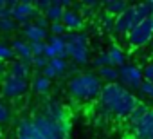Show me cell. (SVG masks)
Wrapping results in <instances>:
<instances>
[{"instance_id": "cell-42", "label": "cell", "mask_w": 153, "mask_h": 139, "mask_svg": "<svg viewBox=\"0 0 153 139\" xmlns=\"http://www.w3.org/2000/svg\"><path fill=\"white\" fill-rule=\"evenodd\" d=\"M151 45H153V43H151Z\"/></svg>"}, {"instance_id": "cell-26", "label": "cell", "mask_w": 153, "mask_h": 139, "mask_svg": "<svg viewBox=\"0 0 153 139\" xmlns=\"http://www.w3.org/2000/svg\"><path fill=\"white\" fill-rule=\"evenodd\" d=\"M68 65H70V63H68L67 60H63V58H54V60H51V67L58 72V76H61V74H65V72L68 71Z\"/></svg>"}, {"instance_id": "cell-4", "label": "cell", "mask_w": 153, "mask_h": 139, "mask_svg": "<svg viewBox=\"0 0 153 139\" xmlns=\"http://www.w3.org/2000/svg\"><path fill=\"white\" fill-rule=\"evenodd\" d=\"M128 45L133 49H142L149 43H153V18L142 20L137 27L131 29V33L126 36Z\"/></svg>"}, {"instance_id": "cell-41", "label": "cell", "mask_w": 153, "mask_h": 139, "mask_svg": "<svg viewBox=\"0 0 153 139\" xmlns=\"http://www.w3.org/2000/svg\"><path fill=\"white\" fill-rule=\"evenodd\" d=\"M151 139H153V137H151Z\"/></svg>"}, {"instance_id": "cell-11", "label": "cell", "mask_w": 153, "mask_h": 139, "mask_svg": "<svg viewBox=\"0 0 153 139\" xmlns=\"http://www.w3.org/2000/svg\"><path fill=\"white\" fill-rule=\"evenodd\" d=\"M67 54L76 65H87L90 61V49L88 43H68L67 45Z\"/></svg>"}, {"instance_id": "cell-8", "label": "cell", "mask_w": 153, "mask_h": 139, "mask_svg": "<svg viewBox=\"0 0 153 139\" xmlns=\"http://www.w3.org/2000/svg\"><path fill=\"white\" fill-rule=\"evenodd\" d=\"M42 13L36 11L34 4L29 2V0H22L18 2V6L13 9V20L18 24V25H27V24H33L36 20V16H40Z\"/></svg>"}, {"instance_id": "cell-25", "label": "cell", "mask_w": 153, "mask_h": 139, "mask_svg": "<svg viewBox=\"0 0 153 139\" xmlns=\"http://www.w3.org/2000/svg\"><path fill=\"white\" fill-rule=\"evenodd\" d=\"M99 25H101V29L105 31V33H114V29H115V16H112V15H108V13H103L101 15V20H99Z\"/></svg>"}, {"instance_id": "cell-17", "label": "cell", "mask_w": 153, "mask_h": 139, "mask_svg": "<svg viewBox=\"0 0 153 139\" xmlns=\"http://www.w3.org/2000/svg\"><path fill=\"white\" fill-rule=\"evenodd\" d=\"M130 6H131V4L124 2V0H108V2H103L105 13H108V15H112V16H115V18H117L119 15H123Z\"/></svg>"}, {"instance_id": "cell-35", "label": "cell", "mask_w": 153, "mask_h": 139, "mask_svg": "<svg viewBox=\"0 0 153 139\" xmlns=\"http://www.w3.org/2000/svg\"><path fill=\"white\" fill-rule=\"evenodd\" d=\"M142 74H144V81L153 83V61L146 63V67L142 69Z\"/></svg>"}, {"instance_id": "cell-20", "label": "cell", "mask_w": 153, "mask_h": 139, "mask_svg": "<svg viewBox=\"0 0 153 139\" xmlns=\"http://www.w3.org/2000/svg\"><path fill=\"white\" fill-rule=\"evenodd\" d=\"M110 60H112V67H123L126 65V52L119 47V45H112L108 49Z\"/></svg>"}, {"instance_id": "cell-31", "label": "cell", "mask_w": 153, "mask_h": 139, "mask_svg": "<svg viewBox=\"0 0 153 139\" xmlns=\"http://www.w3.org/2000/svg\"><path fill=\"white\" fill-rule=\"evenodd\" d=\"M51 33H52V36H65L68 31H67V27L63 25V22H54V24H51Z\"/></svg>"}, {"instance_id": "cell-33", "label": "cell", "mask_w": 153, "mask_h": 139, "mask_svg": "<svg viewBox=\"0 0 153 139\" xmlns=\"http://www.w3.org/2000/svg\"><path fill=\"white\" fill-rule=\"evenodd\" d=\"M7 18H13V9L7 7L6 0H0V20H7Z\"/></svg>"}, {"instance_id": "cell-2", "label": "cell", "mask_w": 153, "mask_h": 139, "mask_svg": "<svg viewBox=\"0 0 153 139\" xmlns=\"http://www.w3.org/2000/svg\"><path fill=\"white\" fill-rule=\"evenodd\" d=\"M103 81L97 74L94 72H81L68 80L67 89L72 99L76 101H94L99 99L101 90H103Z\"/></svg>"}, {"instance_id": "cell-6", "label": "cell", "mask_w": 153, "mask_h": 139, "mask_svg": "<svg viewBox=\"0 0 153 139\" xmlns=\"http://www.w3.org/2000/svg\"><path fill=\"white\" fill-rule=\"evenodd\" d=\"M142 83H144V74L139 65L126 63L119 67V85H123L128 90H139Z\"/></svg>"}, {"instance_id": "cell-9", "label": "cell", "mask_w": 153, "mask_h": 139, "mask_svg": "<svg viewBox=\"0 0 153 139\" xmlns=\"http://www.w3.org/2000/svg\"><path fill=\"white\" fill-rule=\"evenodd\" d=\"M128 132L131 139H151L153 137V108H149L148 114L137 125H133Z\"/></svg>"}, {"instance_id": "cell-1", "label": "cell", "mask_w": 153, "mask_h": 139, "mask_svg": "<svg viewBox=\"0 0 153 139\" xmlns=\"http://www.w3.org/2000/svg\"><path fill=\"white\" fill-rule=\"evenodd\" d=\"M97 105L110 112L115 119H126L139 105V98L119 83H106L101 90Z\"/></svg>"}, {"instance_id": "cell-27", "label": "cell", "mask_w": 153, "mask_h": 139, "mask_svg": "<svg viewBox=\"0 0 153 139\" xmlns=\"http://www.w3.org/2000/svg\"><path fill=\"white\" fill-rule=\"evenodd\" d=\"M15 60V52L11 49V45L4 43V42H0V61H13Z\"/></svg>"}, {"instance_id": "cell-7", "label": "cell", "mask_w": 153, "mask_h": 139, "mask_svg": "<svg viewBox=\"0 0 153 139\" xmlns=\"http://www.w3.org/2000/svg\"><path fill=\"white\" fill-rule=\"evenodd\" d=\"M29 87H31L29 80H24V78H16V76L7 74L2 80V98H7V99L22 98L29 90Z\"/></svg>"}, {"instance_id": "cell-36", "label": "cell", "mask_w": 153, "mask_h": 139, "mask_svg": "<svg viewBox=\"0 0 153 139\" xmlns=\"http://www.w3.org/2000/svg\"><path fill=\"white\" fill-rule=\"evenodd\" d=\"M34 24H36V25H38L40 29H45V31H47V29L51 27V22L47 20V16H45V15H40V16H36Z\"/></svg>"}, {"instance_id": "cell-12", "label": "cell", "mask_w": 153, "mask_h": 139, "mask_svg": "<svg viewBox=\"0 0 153 139\" xmlns=\"http://www.w3.org/2000/svg\"><path fill=\"white\" fill-rule=\"evenodd\" d=\"M45 56L49 60H54V58H63L67 60L68 54H67V43L63 40V36H52L49 38L47 42V49H45Z\"/></svg>"}, {"instance_id": "cell-18", "label": "cell", "mask_w": 153, "mask_h": 139, "mask_svg": "<svg viewBox=\"0 0 153 139\" xmlns=\"http://www.w3.org/2000/svg\"><path fill=\"white\" fill-rule=\"evenodd\" d=\"M148 110H149V107H148L146 103H140V105H139V107H137V108H135V110L126 117V119H124V121H126V130H130L133 125H137V123H139L146 114H148Z\"/></svg>"}, {"instance_id": "cell-37", "label": "cell", "mask_w": 153, "mask_h": 139, "mask_svg": "<svg viewBox=\"0 0 153 139\" xmlns=\"http://www.w3.org/2000/svg\"><path fill=\"white\" fill-rule=\"evenodd\" d=\"M144 96H148V98H151L153 99V83H149V81H144L142 85H140V89H139Z\"/></svg>"}, {"instance_id": "cell-22", "label": "cell", "mask_w": 153, "mask_h": 139, "mask_svg": "<svg viewBox=\"0 0 153 139\" xmlns=\"http://www.w3.org/2000/svg\"><path fill=\"white\" fill-rule=\"evenodd\" d=\"M99 7H103V2H97V0H88V2H81L79 13H81L83 18H92Z\"/></svg>"}, {"instance_id": "cell-19", "label": "cell", "mask_w": 153, "mask_h": 139, "mask_svg": "<svg viewBox=\"0 0 153 139\" xmlns=\"http://www.w3.org/2000/svg\"><path fill=\"white\" fill-rule=\"evenodd\" d=\"M97 76L101 78V81L106 83H119V69L115 67H105L97 71Z\"/></svg>"}, {"instance_id": "cell-29", "label": "cell", "mask_w": 153, "mask_h": 139, "mask_svg": "<svg viewBox=\"0 0 153 139\" xmlns=\"http://www.w3.org/2000/svg\"><path fill=\"white\" fill-rule=\"evenodd\" d=\"M18 29V24L13 20V18H7V20H0V33H6V34H11Z\"/></svg>"}, {"instance_id": "cell-10", "label": "cell", "mask_w": 153, "mask_h": 139, "mask_svg": "<svg viewBox=\"0 0 153 139\" xmlns=\"http://www.w3.org/2000/svg\"><path fill=\"white\" fill-rule=\"evenodd\" d=\"M16 139H45L36 128L33 117H22L16 123Z\"/></svg>"}, {"instance_id": "cell-34", "label": "cell", "mask_w": 153, "mask_h": 139, "mask_svg": "<svg viewBox=\"0 0 153 139\" xmlns=\"http://www.w3.org/2000/svg\"><path fill=\"white\" fill-rule=\"evenodd\" d=\"M34 4V7H36V11H40L42 15L52 6V0H36V2H33Z\"/></svg>"}, {"instance_id": "cell-23", "label": "cell", "mask_w": 153, "mask_h": 139, "mask_svg": "<svg viewBox=\"0 0 153 139\" xmlns=\"http://www.w3.org/2000/svg\"><path fill=\"white\" fill-rule=\"evenodd\" d=\"M63 40H65V43L68 45V43H87L88 42V34L87 33H83V31H78V33H67L65 36H63Z\"/></svg>"}, {"instance_id": "cell-13", "label": "cell", "mask_w": 153, "mask_h": 139, "mask_svg": "<svg viewBox=\"0 0 153 139\" xmlns=\"http://www.w3.org/2000/svg\"><path fill=\"white\" fill-rule=\"evenodd\" d=\"M61 22H63V25L67 27V31H70V33H78V31H81V29L85 27V18L81 16V13L74 11L72 7L65 11Z\"/></svg>"}, {"instance_id": "cell-21", "label": "cell", "mask_w": 153, "mask_h": 139, "mask_svg": "<svg viewBox=\"0 0 153 139\" xmlns=\"http://www.w3.org/2000/svg\"><path fill=\"white\" fill-rule=\"evenodd\" d=\"M31 87H33V90H34L36 94H47V92L51 90V80L45 78L43 74H42V76H34Z\"/></svg>"}, {"instance_id": "cell-5", "label": "cell", "mask_w": 153, "mask_h": 139, "mask_svg": "<svg viewBox=\"0 0 153 139\" xmlns=\"http://www.w3.org/2000/svg\"><path fill=\"white\" fill-rule=\"evenodd\" d=\"M36 128L40 130V134L45 137V139H68V134H70V125L68 126H61V125H56L52 123L51 119L43 117L42 114L34 116L33 117Z\"/></svg>"}, {"instance_id": "cell-30", "label": "cell", "mask_w": 153, "mask_h": 139, "mask_svg": "<svg viewBox=\"0 0 153 139\" xmlns=\"http://www.w3.org/2000/svg\"><path fill=\"white\" fill-rule=\"evenodd\" d=\"M51 63V60L47 58V56H33V60H31V67H36V69H43L47 67Z\"/></svg>"}, {"instance_id": "cell-32", "label": "cell", "mask_w": 153, "mask_h": 139, "mask_svg": "<svg viewBox=\"0 0 153 139\" xmlns=\"http://www.w3.org/2000/svg\"><path fill=\"white\" fill-rule=\"evenodd\" d=\"M45 49H47V42H34V43H31L33 56H45Z\"/></svg>"}, {"instance_id": "cell-28", "label": "cell", "mask_w": 153, "mask_h": 139, "mask_svg": "<svg viewBox=\"0 0 153 139\" xmlns=\"http://www.w3.org/2000/svg\"><path fill=\"white\" fill-rule=\"evenodd\" d=\"M11 121V108L0 96V125H7Z\"/></svg>"}, {"instance_id": "cell-40", "label": "cell", "mask_w": 153, "mask_h": 139, "mask_svg": "<svg viewBox=\"0 0 153 139\" xmlns=\"http://www.w3.org/2000/svg\"><path fill=\"white\" fill-rule=\"evenodd\" d=\"M7 69H9V67H7L4 61H0V78H6V76L9 74V71H7Z\"/></svg>"}, {"instance_id": "cell-24", "label": "cell", "mask_w": 153, "mask_h": 139, "mask_svg": "<svg viewBox=\"0 0 153 139\" xmlns=\"http://www.w3.org/2000/svg\"><path fill=\"white\" fill-rule=\"evenodd\" d=\"M92 65L97 69H105V67H112V60H110V54H108V51H103V52H99L96 58H94V61H92Z\"/></svg>"}, {"instance_id": "cell-16", "label": "cell", "mask_w": 153, "mask_h": 139, "mask_svg": "<svg viewBox=\"0 0 153 139\" xmlns=\"http://www.w3.org/2000/svg\"><path fill=\"white\" fill-rule=\"evenodd\" d=\"M24 36L29 40V43H34V42H43V40L47 38V31H45V29H40V27L33 22V24L24 25Z\"/></svg>"}, {"instance_id": "cell-14", "label": "cell", "mask_w": 153, "mask_h": 139, "mask_svg": "<svg viewBox=\"0 0 153 139\" xmlns=\"http://www.w3.org/2000/svg\"><path fill=\"white\" fill-rule=\"evenodd\" d=\"M11 49H13V52H15V56H16L18 60H24V61L31 63V60H33V51H31V43H29V42H25V40H22V38H15L13 43H11Z\"/></svg>"}, {"instance_id": "cell-38", "label": "cell", "mask_w": 153, "mask_h": 139, "mask_svg": "<svg viewBox=\"0 0 153 139\" xmlns=\"http://www.w3.org/2000/svg\"><path fill=\"white\" fill-rule=\"evenodd\" d=\"M42 74H43L45 78H49V80H54V78H58V72H56L54 69L51 67V63H49V65L43 69V71H42Z\"/></svg>"}, {"instance_id": "cell-15", "label": "cell", "mask_w": 153, "mask_h": 139, "mask_svg": "<svg viewBox=\"0 0 153 139\" xmlns=\"http://www.w3.org/2000/svg\"><path fill=\"white\" fill-rule=\"evenodd\" d=\"M9 74L11 76H16V78H24V80H27L29 78V74H31V63H27V61H24V60H13L11 63H9Z\"/></svg>"}, {"instance_id": "cell-39", "label": "cell", "mask_w": 153, "mask_h": 139, "mask_svg": "<svg viewBox=\"0 0 153 139\" xmlns=\"http://www.w3.org/2000/svg\"><path fill=\"white\" fill-rule=\"evenodd\" d=\"M67 72L72 74V78H74V76H78V74H81V72H79V67L76 65V63H70V65H68V71H67Z\"/></svg>"}, {"instance_id": "cell-3", "label": "cell", "mask_w": 153, "mask_h": 139, "mask_svg": "<svg viewBox=\"0 0 153 139\" xmlns=\"http://www.w3.org/2000/svg\"><path fill=\"white\" fill-rule=\"evenodd\" d=\"M40 114H42L43 117L51 119V121L56 123V125H61V126H68V125H70L67 107H65L59 99H56V98H45V99L42 101Z\"/></svg>"}]
</instances>
